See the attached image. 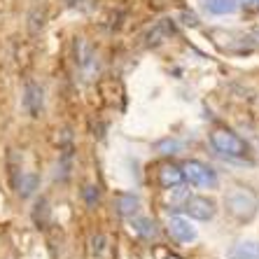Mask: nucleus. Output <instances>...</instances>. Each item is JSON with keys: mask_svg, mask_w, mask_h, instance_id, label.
Segmentation results:
<instances>
[{"mask_svg": "<svg viewBox=\"0 0 259 259\" xmlns=\"http://www.w3.org/2000/svg\"><path fill=\"white\" fill-rule=\"evenodd\" d=\"M185 182V173H182L180 166L175 163H163L159 168V185L163 189H178Z\"/></svg>", "mask_w": 259, "mask_h": 259, "instance_id": "1a4fd4ad", "label": "nucleus"}, {"mask_svg": "<svg viewBox=\"0 0 259 259\" xmlns=\"http://www.w3.org/2000/svg\"><path fill=\"white\" fill-rule=\"evenodd\" d=\"M115 210L119 212L121 217H133V215H138V210H140V199L136 196V194H131V192L117 194V196H115Z\"/></svg>", "mask_w": 259, "mask_h": 259, "instance_id": "9d476101", "label": "nucleus"}, {"mask_svg": "<svg viewBox=\"0 0 259 259\" xmlns=\"http://www.w3.org/2000/svg\"><path fill=\"white\" fill-rule=\"evenodd\" d=\"M131 229L136 231L138 236L147 238V241L157 238V234H159L157 222H154V220H150V217H140V215H133L131 217Z\"/></svg>", "mask_w": 259, "mask_h": 259, "instance_id": "f8f14e48", "label": "nucleus"}, {"mask_svg": "<svg viewBox=\"0 0 259 259\" xmlns=\"http://www.w3.org/2000/svg\"><path fill=\"white\" fill-rule=\"evenodd\" d=\"M247 3H257V0H247Z\"/></svg>", "mask_w": 259, "mask_h": 259, "instance_id": "4be33fe9", "label": "nucleus"}, {"mask_svg": "<svg viewBox=\"0 0 259 259\" xmlns=\"http://www.w3.org/2000/svg\"><path fill=\"white\" fill-rule=\"evenodd\" d=\"M203 10L215 17H224V14H234L238 10V0H201Z\"/></svg>", "mask_w": 259, "mask_h": 259, "instance_id": "ddd939ff", "label": "nucleus"}, {"mask_svg": "<svg viewBox=\"0 0 259 259\" xmlns=\"http://www.w3.org/2000/svg\"><path fill=\"white\" fill-rule=\"evenodd\" d=\"M231 259H259V243L257 241H241L229 250Z\"/></svg>", "mask_w": 259, "mask_h": 259, "instance_id": "4468645a", "label": "nucleus"}, {"mask_svg": "<svg viewBox=\"0 0 259 259\" xmlns=\"http://www.w3.org/2000/svg\"><path fill=\"white\" fill-rule=\"evenodd\" d=\"M33 222L40 227V229H45L49 222V203L47 199H40L35 203V208H33Z\"/></svg>", "mask_w": 259, "mask_h": 259, "instance_id": "f3484780", "label": "nucleus"}, {"mask_svg": "<svg viewBox=\"0 0 259 259\" xmlns=\"http://www.w3.org/2000/svg\"><path fill=\"white\" fill-rule=\"evenodd\" d=\"M178 210H182L187 217H192V220L208 222V220L215 217L217 203L210 199V196H189V199L182 203V208H178Z\"/></svg>", "mask_w": 259, "mask_h": 259, "instance_id": "423d86ee", "label": "nucleus"}, {"mask_svg": "<svg viewBox=\"0 0 259 259\" xmlns=\"http://www.w3.org/2000/svg\"><path fill=\"white\" fill-rule=\"evenodd\" d=\"M14 189H17V194L21 199H30V196L40 189V175L37 173H21L17 185H14Z\"/></svg>", "mask_w": 259, "mask_h": 259, "instance_id": "9b49d317", "label": "nucleus"}, {"mask_svg": "<svg viewBox=\"0 0 259 259\" xmlns=\"http://www.w3.org/2000/svg\"><path fill=\"white\" fill-rule=\"evenodd\" d=\"M89 250H91V257L94 259H101L103 254H105V250H108V238L103 234H94L89 241Z\"/></svg>", "mask_w": 259, "mask_h": 259, "instance_id": "a211bd4d", "label": "nucleus"}, {"mask_svg": "<svg viewBox=\"0 0 259 259\" xmlns=\"http://www.w3.org/2000/svg\"><path fill=\"white\" fill-rule=\"evenodd\" d=\"M45 24H47V10H45V7H35L28 17V30L33 35H37V33L45 28Z\"/></svg>", "mask_w": 259, "mask_h": 259, "instance_id": "dca6fc26", "label": "nucleus"}, {"mask_svg": "<svg viewBox=\"0 0 259 259\" xmlns=\"http://www.w3.org/2000/svg\"><path fill=\"white\" fill-rule=\"evenodd\" d=\"M168 231L178 243H192L196 241V229L189 224L187 217H180V215H173L168 220Z\"/></svg>", "mask_w": 259, "mask_h": 259, "instance_id": "0eeeda50", "label": "nucleus"}, {"mask_svg": "<svg viewBox=\"0 0 259 259\" xmlns=\"http://www.w3.org/2000/svg\"><path fill=\"white\" fill-rule=\"evenodd\" d=\"M168 259H180V257H168Z\"/></svg>", "mask_w": 259, "mask_h": 259, "instance_id": "5701e85b", "label": "nucleus"}, {"mask_svg": "<svg viewBox=\"0 0 259 259\" xmlns=\"http://www.w3.org/2000/svg\"><path fill=\"white\" fill-rule=\"evenodd\" d=\"M82 199H84V203L89 205V208H96L98 201H101V189H98V185H84Z\"/></svg>", "mask_w": 259, "mask_h": 259, "instance_id": "6ab92c4d", "label": "nucleus"}, {"mask_svg": "<svg viewBox=\"0 0 259 259\" xmlns=\"http://www.w3.org/2000/svg\"><path fill=\"white\" fill-rule=\"evenodd\" d=\"M72 52H75V66H77L79 75H82L84 79H91L94 75H96V70H98V54H96V49L91 47V42L87 40V37H77V40H75Z\"/></svg>", "mask_w": 259, "mask_h": 259, "instance_id": "20e7f679", "label": "nucleus"}, {"mask_svg": "<svg viewBox=\"0 0 259 259\" xmlns=\"http://www.w3.org/2000/svg\"><path fill=\"white\" fill-rule=\"evenodd\" d=\"M70 168H72V150L66 147V150L61 152L59 157V166H56V180L66 182L70 178Z\"/></svg>", "mask_w": 259, "mask_h": 259, "instance_id": "2eb2a0df", "label": "nucleus"}, {"mask_svg": "<svg viewBox=\"0 0 259 259\" xmlns=\"http://www.w3.org/2000/svg\"><path fill=\"white\" fill-rule=\"evenodd\" d=\"M21 103L30 119H37L45 110V89L37 84L35 79H26L24 91H21Z\"/></svg>", "mask_w": 259, "mask_h": 259, "instance_id": "39448f33", "label": "nucleus"}, {"mask_svg": "<svg viewBox=\"0 0 259 259\" xmlns=\"http://www.w3.org/2000/svg\"><path fill=\"white\" fill-rule=\"evenodd\" d=\"M210 147L227 159H245L250 154V145L227 126H217L210 131Z\"/></svg>", "mask_w": 259, "mask_h": 259, "instance_id": "f03ea898", "label": "nucleus"}, {"mask_svg": "<svg viewBox=\"0 0 259 259\" xmlns=\"http://www.w3.org/2000/svg\"><path fill=\"white\" fill-rule=\"evenodd\" d=\"M79 3H82V0H66L68 7H75V5H79Z\"/></svg>", "mask_w": 259, "mask_h": 259, "instance_id": "412c9836", "label": "nucleus"}, {"mask_svg": "<svg viewBox=\"0 0 259 259\" xmlns=\"http://www.w3.org/2000/svg\"><path fill=\"white\" fill-rule=\"evenodd\" d=\"M180 168L185 173V180L189 185H194V187H208V189L217 187V173L208 163L199 161V159H189V161L182 163Z\"/></svg>", "mask_w": 259, "mask_h": 259, "instance_id": "7ed1b4c3", "label": "nucleus"}, {"mask_svg": "<svg viewBox=\"0 0 259 259\" xmlns=\"http://www.w3.org/2000/svg\"><path fill=\"white\" fill-rule=\"evenodd\" d=\"M224 208L238 222H250L259 210V196L250 187H231L224 194Z\"/></svg>", "mask_w": 259, "mask_h": 259, "instance_id": "f257e3e1", "label": "nucleus"}, {"mask_svg": "<svg viewBox=\"0 0 259 259\" xmlns=\"http://www.w3.org/2000/svg\"><path fill=\"white\" fill-rule=\"evenodd\" d=\"M161 154H173V152H178L182 147V143L180 140H175V138H168V140H161V143H157L154 145Z\"/></svg>", "mask_w": 259, "mask_h": 259, "instance_id": "aec40b11", "label": "nucleus"}, {"mask_svg": "<svg viewBox=\"0 0 259 259\" xmlns=\"http://www.w3.org/2000/svg\"><path fill=\"white\" fill-rule=\"evenodd\" d=\"M173 33H175L173 19H161V21H157V24L145 33V40H147L145 45H147V47H159V45L166 42Z\"/></svg>", "mask_w": 259, "mask_h": 259, "instance_id": "6e6552de", "label": "nucleus"}]
</instances>
